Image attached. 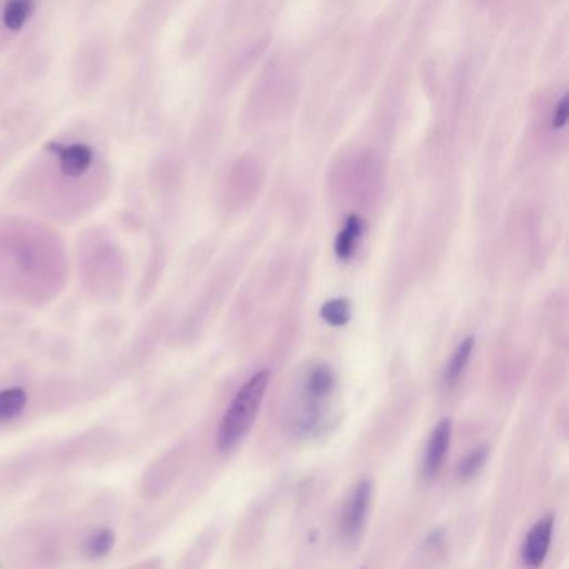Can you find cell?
Returning a JSON list of instances; mask_svg holds the SVG:
<instances>
[{
    "instance_id": "obj_1",
    "label": "cell",
    "mask_w": 569,
    "mask_h": 569,
    "mask_svg": "<svg viewBox=\"0 0 569 569\" xmlns=\"http://www.w3.org/2000/svg\"><path fill=\"white\" fill-rule=\"evenodd\" d=\"M122 499L114 489H102L79 506L68 521L69 559L96 568L104 565L119 548Z\"/></svg>"
},
{
    "instance_id": "obj_2",
    "label": "cell",
    "mask_w": 569,
    "mask_h": 569,
    "mask_svg": "<svg viewBox=\"0 0 569 569\" xmlns=\"http://www.w3.org/2000/svg\"><path fill=\"white\" fill-rule=\"evenodd\" d=\"M0 558L4 569H64L71 561L68 521L61 515H32L9 532Z\"/></svg>"
},
{
    "instance_id": "obj_3",
    "label": "cell",
    "mask_w": 569,
    "mask_h": 569,
    "mask_svg": "<svg viewBox=\"0 0 569 569\" xmlns=\"http://www.w3.org/2000/svg\"><path fill=\"white\" fill-rule=\"evenodd\" d=\"M124 446V432L116 426H89L58 441L44 442V476L108 465L122 455Z\"/></svg>"
},
{
    "instance_id": "obj_4",
    "label": "cell",
    "mask_w": 569,
    "mask_h": 569,
    "mask_svg": "<svg viewBox=\"0 0 569 569\" xmlns=\"http://www.w3.org/2000/svg\"><path fill=\"white\" fill-rule=\"evenodd\" d=\"M338 378L328 365H312L302 375L299 385V402L291 416V429L298 438H318L328 431L332 421L331 398L336 392Z\"/></svg>"
},
{
    "instance_id": "obj_5",
    "label": "cell",
    "mask_w": 569,
    "mask_h": 569,
    "mask_svg": "<svg viewBox=\"0 0 569 569\" xmlns=\"http://www.w3.org/2000/svg\"><path fill=\"white\" fill-rule=\"evenodd\" d=\"M271 382L268 369L256 372L241 386L216 429V448L222 455L234 451L254 426Z\"/></svg>"
},
{
    "instance_id": "obj_6",
    "label": "cell",
    "mask_w": 569,
    "mask_h": 569,
    "mask_svg": "<svg viewBox=\"0 0 569 569\" xmlns=\"http://www.w3.org/2000/svg\"><path fill=\"white\" fill-rule=\"evenodd\" d=\"M184 468V448L171 446L154 456L142 469L136 485V496L141 505H159L171 495Z\"/></svg>"
},
{
    "instance_id": "obj_7",
    "label": "cell",
    "mask_w": 569,
    "mask_h": 569,
    "mask_svg": "<svg viewBox=\"0 0 569 569\" xmlns=\"http://www.w3.org/2000/svg\"><path fill=\"white\" fill-rule=\"evenodd\" d=\"M44 476V445L0 458V496L16 495Z\"/></svg>"
},
{
    "instance_id": "obj_8",
    "label": "cell",
    "mask_w": 569,
    "mask_h": 569,
    "mask_svg": "<svg viewBox=\"0 0 569 569\" xmlns=\"http://www.w3.org/2000/svg\"><path fill=\"white\" fill-rule=\"evenodd\" d=\"M46 151L54 156L58 171L66 178H82L96 164L94 148L88 142H49Z\"/></svg>"
},
{
    "instance_id": "obj_9",
    "label": "cell",
    "mask_w": 569,
    "mask_h": 569,
    "mask_svg": "<svg viewBox=\"0 0 569 569\" xmlns=\"http://www.w3.org/2000/svg\"><path fill=\"white\" fill-rule=\"evenodd\" d=\"M371 498L372 482L369 479H361L352 489L351 496H349L345 509H342L339 529H341V536L346 541H355L361 535L366 518H368Z\"/></svg>"
},
{
    "instance_id": "obj_10",
    "label": "cell",
    "mask_w": 569,
    "mask_h": 569,
    "mask_svg": "<svg viewBox=\"0 0 569 569\" xmlns=\"http://www.w3.org/2000/svg\"><path fill=\"white\" fill-rule=\"evenodd\" d=\"M552 528H555V516L548 515L538 519L526 535L522 542V565L528 569H539L548 556L551 545Z\"/></svg>"
},
{
    "instance_id": "obj_11",
    "label": "cell",
    "mask_w": 569,
    "mask_h": 569,
    "mask_svg": "<svg viewBox=\"0 0 569 569\" xmlns=\"http://www.w3.org/2000/svg\"><path fill=\"white\" fill-rule=\"evenodd\" d=\"M451 436L452 425L449 419H441L429 435L425 459H422V476L426 479H432L441 471L446 456H448L449 445H451Z\"/></svg>"
},
{
    "instance_id": "obj_12",
    "label": "cell",
    "mask_w": 569,
    "mask_h": 569,
    "mask_svg": "<svg viewBox=\"0 0 569 569\" xmlns=\"http://www.w3.org/2000/svg\"><path fill=\"white\" fill-rule=\"evenodd\" d=\"M362 231H365V224H362L359 216H351L346 221L345 228L339 232L336 238L335 251L341 261H348L355 254L356 246H358L359 239H361Z\"/></svg>"
},
{
    "instance_id": "obj_13",
    "label": "cell",
    "mask_w": 569,
    "mask_h": 569,
    "mask_svg": "<svg viewBox=\"0 0 569 569\" xmlns=\"http://www.w3.org/2000/svg\"><path fill=\"white\" fill-rule=\"evenodd\" d=\"M34 2L28 0H12L2 8L0 12V22L9 32H19L28 24L29 19L34 14Z\"/></svg>"
},
{
    "instance_id": "obj_14",
    "label": "cell",
    "mask_w": 569,
    "mask_h": 569,
    "mask_svg": "<svg viewBox=\"0 0 569 569\" xmlns=\"http://www.w3.org/2000/svg\"><path fill=\"white\" fill-rule=\"evenodd\" d=\"M472 349H475V338H471V336L459 342L458 348L452 352L451 359L446 365L445 372H442V382L446 386H452L459 381L469 359H471Z\"/></svg>"
},
{
    "instance_id": "obj_15",
    "label": "cell",
    "mask_w": 569,
    "mask_h": 569,
    "mask_svg": "<svg viewBox=\"0 0 569 569\" xmlns=\"http://www.w3.org/2000/svg\"><path fill=\"white\" fill-rule=\"evenodd\" d=\"M321 318L335 328L348 325L351 319V305L348 299H331L321 308Z\"/></svg>"
},
{
    "instance_id": "obj_16",
    "label": "cell",
    "mask_w": 569,
    "mask_h": 569,
    "mask_svg": "<svg viewBox=\"0 0 569 569\" xmlns=\"http://www.w3.org/2000/svg\"><path fill=\"white\" fill-rule=\"evenodd\" d=\"M486 459H488V449H486V446H479L475 451L469 452V455L459 462V478H461L462 481L475 478V476L481 471L482 466H485Z\"/></svg>"
},
{
    "instance_id": "obj_17",
    "label": "cell",
    "mask_w": 569,
    "mask_h": 569,
    "mask_svg": "<svg viewBox=\"0 0 569 569\" xmlns=\"http://www.w3.org/2000/svg\"><path fill=\"white\" fill-rule=\"evenodd\" d=\"M122 569H164V561L159 556H144V558L129 562Z\"/></svg>"
},
{
    "instance_id": "obj_18",
    "label": "cell",
    "mask_w": 569,
    "mask_h": 569,
    "mask_svg": "<svg viewBox=\"0 0 569 569\" xmlns=\"http://www.w3.org/2000/svg\"><path fill=\"white\" fill-rule=\"evenodd\" d=\"M568 121V99L562 96L561 101L556 104L555 114H552V129L565 128Z\"/></svg>"
},
{
    "instance_id": "obj_19",
    "label": "cell",
    "mask_w": 569,
    "mask_h": 569,
    "mask_svg": "<svg viewBox=\"0 0 569 569\" xmlns=\"http://www.w3.org/2000/svg\"><path fill=\"white\" fill-rule=\"evenodd\" d=\"M0 569H4V566H2V558H0Z\"/></svg>"
},
{
    "instance_id": "obj_20",
    "label": "cell",
    "mask_w": 569,
    "mask_h": 569,
    "mask_svg": "<svg viewBox=\"0 0 569 569\" xmlns=\"http://www.w3.org/2000/svg\"><path fill=\"white\" fill-rule=\"evenodd\" d=\"M362 569H366V568H362Z\"/></svg>"
}]
</instances>
